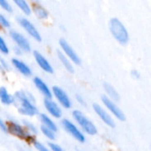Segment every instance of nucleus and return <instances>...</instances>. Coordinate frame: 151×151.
I'll use <instances>...</instances> for the list:
<instances>
[{"label":"nucleus","instance_id":"nucleus-1","mask_svg":"<svg viewBox=\"0 0 151 151\" xmlns=\"http://www.w3.org/2000/svg\"><path fill=\"white\" fill-rule=\"evenodd\" d=\"M14 104H17L18 111L22 116L32 118L39 113L38 108L35 104V96L27 91L19 90L13 95Z\"/></svg>","mask_w":151,"mask_h":151},{"label":"nucleus","instance_id":"nucleus-2","mask_svg":"<svg viewBox=\"0 0 151 151\" xmlns=\"http://www.w3.org/2000/svg\"><path fill=\"white\" fill-rule=\"evenodd\" d=\"M110 31L114 39L121 45H126L129 42V34L125 25L118 19L112 18L109 22Z\"/></svg>","mask_w":151,"mask_h":151},{"label":"nucleus","instance_id":"nucleus-3","mask_svg":"<svg viewBox=\"0 0 151 151\" xmlns=\"http://www.w3.org/2000/svg\"><path fill=\"white\" fill-rule=\"evenodd\" d=\"M7 130L8 133L12 135L17 137L19 140L25 141L27 142L33 143L35 141V136L31 134L24 127V126L15 120H8L7 122Z\"/></svg>","mask_w":151,"mask_h":151},{"label":"nucleus","instance_id":"nucleus-4","mask_svg":"<svg viewBox=\"0 0 151 151\" xmlns=\"http://www.w3.org/2000/svg\"><path fill=\"white\" fill-rule=\"evenodd\" d=\"M74 121L80 127V129L88 135H96L97 134L96 126L80 110H74L72 113Z\"/></svg>","mask_w":151,"mask_h":151},{"label":"nucleus","instance_id":"nucleus-5","mask_svg":"<svg viewBox=\"0 0 151 151\" xmlns=\"http://www.w3.org/2000/svg\"><path fill=\"white\" fill-rule=\"evenodd\" d=\"M61 125H62L63 128L65 129V131H66L78 142H80V143L85 142L86 136H85L84 133L72 120H70L68 119H64L61 121Z\"/></svg>","mask_w":151,"mask_h":151},{"label":"nucleus","instance_id":"nucleus-6","mask_svg":"<svg viewBox=\"0 0 151 151\" xmlns=\"http://www.w3.org/2000/svg\"><path fill=\"white\" fill-rule=\"evenodd\" d=\"M102 103L104 106L106 108L107 111H110L118 120L119 121H125L126 120V115L123 112V111L119 108V106L117 104L116 102L112 101L109 97H107L105 95L102 96Z\"/></svg>","mask_w":151,"mask_h":151},{"label":"nucleus","instance_id":"nucleus-7","mask_svg":"<svg viewBox=\"0 0 151 151\" xmlns=\"http://www.w3.org/2000/svg\"><path fill=\"white\" fill-rule=\"evenodd\" d=\"M52 92V96H54V98L56 99V102L62 106L64 109L69 110L72 108V101L69 97V96L67 95V93L60 87L58 86H54L51 89Z\"/></svg>","mask_w":151,"mask_h":151},{"label":"nucleus","instance_id":"nucleus-8","mask_svg":"<svg viewBox=\"0 0 151 151\" xmlns=\"http://www.w3.org/2000/svg\"><path fill=\"white\" fill-rule=\"evenodd\" d=\"M19 24L20 25V27L36 42H42V36L39 33V31L37 30V28L35 27V26L27 18L25 17H19L18 19Z\"/></svg>","mask_w":151,"mask_h":151},{"label":"nucleus","instance_id":"nucleus-9","mask_svg":"<svg viewBox=\"0 0 151 151\" xmlns=\"http://www.w3.org/2000/svg\"><path fill=\"white\" fill-rule=\"evenodd\" d=\"M10 36H11L12 40L14 42V43L16 44V46L19 47L23 52L28 53L31 51L30 42L24 35H22L21 33H19L18 31L12 30L10 32Z\"/></svg>","mask_w":151,"mask_h":151},{"label":"nucleus","instance_id":"nucleus-10","mask_svg":"<svg viewBox=\"0 0 151 151\" xmlns=\"http://www.w3.org/2000/svg\"><path fill=\"white\" fill-rule=\"evenodd\" d=\"M59 45L62 50V52L71 60V62L73 64L77 65H81V61L80 57L78 56L76 51L73 50V48L69 44V42H66L65 39H64V38L59 39Z\"/></svg>","mask_w":151,"mask_h":151},{"label":"nucleus","instance_id":"nucleus-11","mask_svg":"<svg viewBox=\"0 0 151 151\" xmlns=\"http://www.w3.org/2000/svg\"><path fill=\"white\" fill-rule=\"evenodd\" d=\"M43 106L50 117L54 119H60L62 117L63 111L60 105L52 98H44Z\"/></svg>","mask_w":151,"mask_h":151},{"label":"nucleus","instance_id":"nucleus-12","mask_svg":"<svg viewBox=\"0 0 151 151\" xmlns=\"http://www.w3.org/2000/svg\"><path fill=\"white\" fill-rule=\"evenodd\" d=\"M93 109L96 112V114L98 116V118L109 127L114 128L116 127V123L114 119L111 116V114L107 111L106 109H104L102 105L98 104H93Z\"/></svg>","mask_w":151,"mask_h":151},{"label":"nucleus","instance_id":"nucleus-13","mask_svg":"<svg viewBox=\"0 0 151 151\" xmlns=\"http://www.w3.org/2000/svg\"><path fill=\"white\" fill-rule=\"evenodd\" d=\"M33 56H34V58L36 62V64L39 65V67L45 73H54V69L52 67V65H50V63L49 62V60L39 51L37 50H35L33 52Z\"/></svg>","mask_w":151,"mask_h":151},{"label":"nucleus","instance_id":"nucleus-14","mask_svg":"<svg viewBox=\"0 0 151 151\" xmlns=\"http://www.w3.org/2000/svg\"><path fill=\"white\" fill-rule=\"evenodd\" d=\"M33 82L38 91L44 96V98H52V92L50 88L42 78L35 76L33 79Z\"/></svg>","mask_w":151,"mask_h":151},{"label":"nucleus","instance_id":"nucleus-15","mask_svg":"<svg viewBox=\"0 0 151 151\" xmlns=\"http://www.w3.org/2000/svg\"><path fill=\"white\" fill-rule=\"evenodd\" d=\"M12 65L23 76L25 77H29L32 75V70L29 67L28 65H27L24 61H22L21 59L18 58H12Z\"/></svg>","mask_w":151,"mask_h":151},{"label":"nucleus","instance_id":"nucleus-16","mask_svg":"<svg viewBox=\"0 0 151 151\" xmlns=\"http://www.w3.org/2000/svg\"><path fill=\"white\" fill-rule=\"evenodd\" d=\"M39 120L41 122V126H43V127L52 130L53 132L58 133V125L55 123V121L52 119V118L50 117L48 114L40 113L39 114Z\"/></svg>","mask_w":151,"mask_h":151},{"label":"nucleus","instance_id":"nucleus-17","mask_svg":"<svg viewBox=\"0 0 151 151\" xmlns=\"http://www.w3.org/2000/svg\"><path fill=\"white\" fill-rule=\"evenodd\" d=\"M32 12L35 13L36 18L42 20H45L49 18V12L48 11L39 3H34L31 8Z\"/></svg>","mask_w":151,"mask_h":151},{"label":"nucleus","instance_id":"nucleus-18","mask_svg":"<svg viewBox=\"0 0 151 151\" xmlns=\"http://www.w3.org/2000/svg\"><path fill=\"white\" fill-rule=\"evenodd\" d=\"M0 102L4 105H12L14 104V96L5 87H0Z\"/></svg>","mask_w":151,"mask_h":151},{"label":"nucleus","instance_id":"nucleus-19","mask_svg":"<svg viewBox=\"0 0 151 151\" xmlns=\"http://www.w3.org/2000/svg\"><path fill=\"white\" fill-rule=\"evenodd\" d=\"M104 89L106 93V96L109 97L110 99H111L114 102H119L120 100V96L119 94V92L116 90V88L110 83H104Z\"/></svg>","mask_w":151,"mask_h":151},{"label":"nucleus","instance_id":"nucleus-20","mask_svg":"<svg viewBox=\"0 0 151 151\" xmlns=\"http://www.w3.org/2000/svg\"><path fill=\"white\" fill-rule=\"evenodd\" d=\"M57 54H58V58L60 63L63 65V66L65 68V70L67 72H69L70 73H74V68H73V65L71 62V60L61 50H58Z\"/></svg>","mask_w":151,"mask_h":151},{"label":"nucleus","instance_id":"nucleus-21","mask_svg":"<svg viewBox=\"0 0 151 151\" xmlns=\"http://www.w3.org/2000/svg\"><path fill=\"white\" fill-rule=\"evenodd\" d=\"M14 4L24 13L26 16H29L32 12L31 6L27 0H12Z\"/></svg>","mask_w":151,"mask_h":151},{"label":"nucleus","instance_id":"nucleus-22","mask_svg":"<svg viewBox=\"0 0 151 151\" xmlns=\"http://www.w3.org/2000/svg\"><path fill=\"white\" fill-rule=\"evenodd\" d=\"M40 132L42 134L43 136H45L50 142H54L56 140V134L55 132H53L52 130L43 127V126H40Z\"/></svg>","mask_w":151,"mask_h":151},{"label":"nucleus","instance_id":"nucleus-23","mask_svg":"<svg viewBox=\"0 0 151 151\" xmlns=\"http://www.w3.org/2000/svg\"><path fill=\"white\" fill-rule=\"evenodd\" d=\"M22 125L24 126V127L27 130V132H29L31 134L33 135H36L37 133H38V129L37 127H35V125L33 124V122L27 120V119H23L22 120Z\"/></svg>","mask_w":151,"mask_h":151},{"label":"nucleus","instance_id":"nucleus-24","mask_svg":"<svg viewBox=\"0 0 151 151\" xmlns=\"http://www.w3.org/2000/svg\"><path fill=\"white\" fill-rule=\"evenodd\" d=\"M10 53V49L5 42V40L0 35V54L8 55Z\"/></svg>","mask_w":151,"mask_h":151},{"label":"nucleus","instance_id":"nucleus-25","mask_svg":"<svg viewBox=\"0 0 151 151\" xmlns=\"http://www.w3.org/2000/svg\"><path fill=\"white\" fill-rule=\"evenodd\" d=\"M9 70H10V65H9V63L3 57V55L0 54V72L6 73Z\"/></svg>","mask_w":151,"mask_h":151},{"label":"nucleus","instance_id":"nucleus-26","mask_svg":"<svg viewBox=\"0 0 151 151\" xmlns=\"http://www.w3.org/2000/svg\"><path fill=\"white\" fill-rule=\"evenodd\" d=\"M0 27L2 28H10L11 27V22L10 20L4 15L0 13Z\"/></svg>","mask_w":151,"mask_h":151},{"label":"nucleus","instance_id":"nucleus-27","mask_svg":"<svg viewBox=\"0 0 151 151\" xmlns=\"http://www.w3.org/2000/svg\"><path fill=\"white\" fill-rule=\"evenodd\" d=\"M33 145H34L35 149L37 151H51L49 149V147L45 146L43 143H42V142H38V141H36V140L33 142Z\"/></svg>","mask_w":151,"mask_h":151},{"label":"nucleus","instance_id":"nucleus-28","mask_svg":"<svg viewBox=\"0 0 151 151\" xmlns=\"http://www.w3.org/2000/svg\"><path fill=\"white\" fill-rule=\"evenodd\" d=\"M0 7L7 12H12V7L7 0H0Z\"/></svg>","mask_w":151,"mask_h":151},{"label":"nucleus","instance_id":"nucleus-29","mask_svg":"<svg viewBox=\"0 0 151 151\" xmlns=\"http://www.w3.org/2000/svg\"><path fill=\"white\" fill-rule=\"evenodd\" d=\"M48 147L51 151H65L59 144H58L54 142H50L48 143Z\"/></svg>","mask_w":151,"mask_h":151},{"label":"nucleus","instance_id":"nucleus-30","mask_svg":"<svg viewBox=\"0 0 151 151\" xmlns=\"http://www.w3.org/2000/svg\"><path fill=\"white\" fill-rule=\"evenodd\" d=\"M0 130L4 133V134H8V130H7V123L0 118Z\"/></svg>","mask_w":151,"mask_h":151},{"label":"nucleus","instance_id":"nucleus-31","mask_svg":"<svg viewBox=\"0 0 151 151\" xmlns=\"http://www.w3.org/2000/svg\"><path fill=\"white\" fill-rule=\"evenodd\" d=\"M75 98H76V100H77V102L81 105V106H87V102L85 101V99H84V97L81 96V95H79V94H77L76 95V96H75Z\"/></svg>","mask_w":151,"mask_h":151},{"label":"nucleus","instance_id":"nucleus-32","mask_svg":"<svg viewBox=\"0 0 151 151\" xmlns=\"http://www.w3.org/2000/svg\"><path fill=\"white\" fill-rule=\"evenodd\" d=\"M131 75H132V77H133L134 79H135V80H138V79H140V77H141V73H140L139 71H137V70H133V71L131 72Z\"/></svg>","mask_w":151,"mask_h":151},{"label":"nucleus","instance_id":"nucleus-33","mask_svg":"<svg viewBox=\"0 0 151 151\" xmlns=\"http://www.w3.org/2000/svg\"><path fill=\"white\" fill-rule=\"evenodd\" d=\"M13 51H14V54L17 55V56H20V55H22V53H23V51H22L19 47H17V46H15V47L13 48Z\"/></svg>","mask_w":151,"mask_h":151},{"label":"nucleus","instance_id":"nucleus-34","mask_svg":"<svg viewBox=\"0 0 151 151\" xmlns=\"http://www.w3.org/2000/svg\"><path fill=\"white\" fill-rule=\"evenodd\" d=\"M31 1H33L34 3H39L40 2V0H31Z\"/></svg>","mask_w":151,"mask_h":151}]
</instances>
